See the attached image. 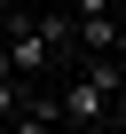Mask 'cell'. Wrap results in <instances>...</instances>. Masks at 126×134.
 <instances>
[{"mask_svg":"<svg viewBox=\"0 0 126 134\" xmlns=\"http://www.w3.org/2000/svg\"><path fill=\"white\" fill-rule=\"evenodd\" d=\"M71 16H95V8H118V0H63Z\"/></svg>","mask_w":126,"mask_h":134,"instance_id":"cell-1","label":"cell"}]
</instances>
